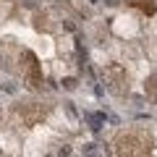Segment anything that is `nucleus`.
Here are the masks:
<instances>
[{"mask_svg": "<svg viewBox=\"0 0 157 157\" xmlns=\"http://www.w3.org/2000/svg\"><path fill=\"white\" fill-rule=\"evenodd\" d=\"M115 155H128V157H141L152 152V136L147 131H128L115 139Z\"/></svg>", "mask_w": 157, "mask_h": 157, "instance_id": "nucleus-1", "label": "nucleus"}, {"mask_svg": "<svg viewBox=\"0 0 157 157\" xmlns=\"http://www.w3.org/2000/svg\"><path fill=\"white\" fill-rule=\"evenodd\" d=\"M105 84H107V89H110L113 94H118V97L128 94V76H126V68H121L118 63L107 66L105 68Z\"/></svg>", "mask_w": 157, "mask_h": 157, "instance_id": "nucleus-2", "label": "nucleus"}, {"mask_svg": "<svg viewBox=\"0 0 157 157\" xmlns=\"http://www.w3.org/2000/svg\"><path fill=\"white\" fill-rule=\"evenodd\" d=\"M21 71H24V81H26L29 89H39L42 86V68H39V60L32 50L24 52V63H21Z\"/></svg>", "mask_w": 157, "mask_h": 157, "instance_id": "nucleus-3", "label": "nucleus"}, {"mask_svg": "<svg viewBox=\"0 0 157 157\" xmlns=\"http://www.w3.org/2000/svg\"><path fill=\"white\" fill-rule=\"evenodd\" d=\"M16 113L24 118L26 126H37L39 121L47 115V105H42V102H21V105L16 107Z\"/></svg>", "mask_w": 157, "mask_h": 157, "instance_id": "nucleus-4", "label": "nucleus"}, {"mask_svg": "<svg viewBox=\"0 0 157 157\" xmlns=\"http://www.w3.org/2000/svg\"><path fill=\"white\" fill-rule=\"evenodd\" d=\"M144 92H147V97H149V100L157 105V73L147 78V84H144Z\"/></svg>", "mask_w": 157, "mask_h": 157, "instance_id": "nucleus-5", "label": "nucleus"}, {"mask_svg": "<svg viewBox=\"0 0 157 157\" xmlns=\"http://www.w3.org/2000/svg\"><path fill=\"white\" fill-rule=\"evenodd\" d=\"M128 6L141 8L144 13H155V3H152V0H128Z\"/></svg>", "mask_w": 157, "mask_h": 157, "instance_id": "nucleus-6", "label": "nucleus"}]
</instances>
